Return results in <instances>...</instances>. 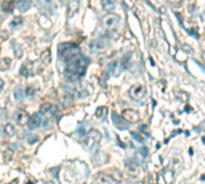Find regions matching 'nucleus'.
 I'll return each mask as SVG.
<instances>
[{"label": "nucleus", "instance_id": "1", "mask_svg": "<svg viewBox=\"0 0 205 184\" xmlns=\"http://www.w3.org/2000/svg\"><path fill=\"white\" fill-rule=\"evenodd\" d=\"M89 58H86L85 55L79 54L72 60H70L66 63V67H65V73H66V78L70 82H76L79 78H82L85 75L86 67L89 65Z\"/></svg>", "mask_w": 205, "mask_h": 184}, {"label": "nucleus", "instance_id": "2", "mask_svg": "<svg viewBox=\"0 0 205 184\" xmlns=\"http://www.w3.org/2000/svg\"><path fill=\"white\" fill-rule=\"evenodd\" d=\"M79 54H80V51L78 48V46L74 43L64 42L58 46V55L65 63H68L70 60H72L73 58H76V57Z\"/></svg>", "mask_w": 205, "mask_h": 184}, {"label": "nucleus", "instance_id": "3", "mask_svg": "<svg viewBox=\"0 0 205 184\" xmlns=\"http://www.w3.org/2000/svg\"><path fill=\"white\" fill-rule=\"evenodd\" d=\"M103 25L107 28V29H114L119 25L120 23V16L119 15H115V13H109L107 16L103 17L102 19Z\"/></svg>", "mask_w": 205, "mask_h": 184}, {"label": "nucleus", "instance_id": "4", "mask_svg": "<svg viewBox=\"0 0 205 184\" xmlns=\"http://www.w3.org/2000/svg\"><path fill=\"white\" fill-rule=\"evenodd\" d=\"M37 9L42 13H53L55 5L53 0H37Z\"/></svg>", "mask_w": 205, "mask_h": 184}, {"label": "nucleus", "instance_id": "5", "mask_svg": "<svg viewBox=\"0 0 205 184\" xmlns=\"http://www.w3.org/2000/svg\"><path fill=\"white\" fill-rule=\"evenodd\" d=\"M146 94V90H145V87L142 84H134L133 87L130 89V96L132 97L133 100H140L143 99Z\"/></svg>", "mask_w": 205, "mask_h": 184}, {"label": "nucleus", "instance_id": "6", "mask_svg": "<svg viewBox=\"0 0 205 184\" xmlns=\"http://www.w3.org/2000/svg\"><path fill=\"white\" fill-rule=\"evenodd\" d=\"M112 120H113V124L115 125V128L119 129V130H126V129L130 128V123H128L127 120H125L122 117H120L119 114L115 113V112L112 113Z\"/></svg>", "mask_w": 205, "mask_h": 184}, {"label": "nucleus", "instance_id": "7", "mask_svg": "<svg viewBox=\"0 0 205 184\" xmlns=\"http://www.w3.org/2000/svg\"><path fill=\"white\" fill-rule=\"evenodd\" d=\"M108 45L106 41H103V40H94L91 42V49L95 52V53H102L107 49Z\"/></svg>", "mask_w": 205, "mask_h": 184}, {"label": "nucleus", "instance_id": "8", "mask_svg": "<svg viewBox=\"0 0 205 184\" xmlns=\"http://www.w3.org/2000/svg\"><path fill=\"white\" fill-rule=\"evenodd\" d=\"M124 119L130 123H136L139 120V113L132 108H128V110L124 111Z\"/></svg>", "mask_w": 205, "mask_h": 184}, {"label": "nucleus", "instance_id": "9", "mask_svg": "<svg viewBox=\"0 0 205 184\" xmlns=\"http://www.w3.org/2000/svg\"><path fill=\"white\" fill-rule=\"evenodd\" d=\"M15 120H16V123L18 124V125H25L28 124L29 122V114L24 111V110H19L18 112L16 113V116H15Z\"/></svg>", "mask_w": 205, "mask_h": 184}, {"label": "nucleus", "instance_id": "10", "mask_svg": "<svg viewBox=\"0 0 205 184\" xmlns=\"http://www.w3.org/2000/svg\"><path fill=\"white\" fill-rule=\"evenodd\" d=\"M41 123H42V118H41V114L40 113H34L33 116L29 118V128H30L31 130L34 129H37L38 126L41 125Z\"/></svg>", "mask_w": 205, "mask_h": 184}, {"label": "nucleus", "instance_id": "11", "mask_svg": "<svg viewBox=\"0 0 205 184\" xmlns=\"http://www.w3.org/2000/svg\"><path fill=\"white\" fill-rule=\"evenodd\" d=\"M96 182L98 184H118V182H116L113 177H110L108 175H104V173H100L97 176Z\"/></svg>", "mask_w": 205, "mask_h": 184}, {"label": "nucleus", "instance_id": "12", "mask_svg": "<svg viewBox=\"0 0 205 184\" xmlns=\"http://www.w3.org/2000/svg\"><path fill=\"white\" fill-rule=\"evenodd\" d=\"M41 112L46 113V114H55L56 112V107L54 105H52L49 102H44L42 106H41Z\"/></svg>", "mask_w": 205, "mask_h": 184}, {"label": "nucleus", "instance_id": "13", "mask_svg": "<svg viewBox=\"0 0 205 184\" xmlns=\"http://www.w3.org/2000/svg\"><path fill=\"white\" fill-rule=\"evenodd\" d=\"M17 9H18L19 12H25V11L30 9V1H29V0H18Z\"/></svg>", "mask_w": 205, "mask_h": 184}, {"label": "nucleus", "instance_id": "14", "mask_svg": "<svg viewBox=\"0 0 205 184\" xmlns=\"http://www.w3.org/2000/svg\"><path fill=\"white\" fill-rule=\"evenodd\" d=\"M102 7L106 11H113L115 9V1L114 0H101Z\"/></svg>", "mask_w": 205, "mask_h": 184}, {"label": "nucleus", "instance_id": "15", "mask_svg": "<svg viewBox=\"0 0 205 184\" xmlns=\"http://www.w3.org/2000/svg\"><path fill=\"white\" fill-rule=\"evenodd\" d=\"M15 99L17 101H23L24 100V90H23L21 87H17L15 89Z\"/></svg>", "mask_w": 205, "mask_h": 184}, {"label": "nucleus", "instance_id": "16", "mask_svg": "<svg viewBox=\"0 0 205 184\" xmlns=\"http://www.w3.org/2000/svg\"><path fill=\"white\" fill-rule=\"evenodd\" d=\"M4 131H5V135H6V136H9V137L13 136V135H15V133H16V130H15V126H13L12 124H6V125H5V129H4Z\"/></svg>", "mask_w": 205, "mask_h": 184}, {"label": "nucleus", "instance_id": "17", "mask_svg": "<svg viewBox=\"0 0 205 184\" xmlns=\"http://www.w3.org/2000/svg\"><path fill=\"white\" fill-rule=\"evenodd\" d=\"M116 66H118V61H112V63H109V64H108L107 70H106V71L108 72L109 76H110V75H113V73H114Z\"/></svg>", "mask_w": 205, "mask_h": 184}, {"label": "nucleus", "instance_id": "18", "mask_svg": "<svg viewBox=\"0 0 205 184\" xmlns=\"http://www.w3.org/2000/svg\"><path fill=\"white\" fill-rule=\"evenodd\" d=\"M1 9L5 11V12H11L13 10V3L12 1H5L1 5Z\"/></svg>", "mask_w": 205, "mask_h": 184}, {"label": "nucleus", "instance_id": "19", "mask_svg": "<svg viewBox=\"0 0 205 184\" xmlns=\"http://www.w3.org/2000/svg\"><path fill=\"white\" fill-rule=\"evenodd\" d=\"M22 24H23V19L22 18H19V17H17V18H15L12 22H11V28H19V27H22Z\"/></svg>", "mask_w": 205, "mask_h": 184}, {"label": "nucleus", "instance_id": "20", "mask_svg": "<svg viewBox=\"0 0 205 184\" xmlns=\"http://www.w3.org/2000/svg\"><path fill=\"white\" fill-rule=\"evenodd\" d=\"M10 65H11V59L4 58V59L1 60V65H0V69L5 71V70H7V69L10 67Z\"/></svg>", "mask_w": 205, "mask_h": 184}, {"label": "nucleus", "instance_id": "21", "mask_svg": "<svg viewBox=\"0 0 205 184\" xmlns=\"http://www.w3.org/2000/svg\"><path fill=\"white\" fill-rule=\"evenodd\" d=\"M107 113V108L106 107H98L97 110H96V117H98V118H102L104 114Z\"/></svg>", "mask_w": 205, "mask_h": 184}, {"label": "nucleus", "instance_id": "22", "mask_svg": "<svg viewBox=\"0 0 205 184\" xmlns=\"http://www.w3.org/2000/svg\"><path fill=\"white\" fill-rule=\"evenodd\" d=\"M12 45H13L15 51H16V52H15V53H16V57H17V58H21V57H22V47H21V46L17 45L15 41H13V43H12Z\"/></svg>", "mask_w": 205, "mask_h": 184}, {"label": "nucleus", "instance_id": "23", "mask_svg": "<svg viewBox=\"0 0 205 184\" xmlns=\"http://www.w3.org/2000/svg\"><path fill=\"white\" fill-rule=\"evenodd\" d=\"M131 136L133 137L136 141H138V142H143L144 140H143V137L139 135V133H137V131H131Z\"/></svg>", "mask_w": 205, "mask_h": 184}, {"label": "nucleus", "instance_id": "24", "mask_svg": "<svg viewBox=\"0 0 205 184\" xmlns=\"http://www.w3.org/2000/svg\"><path fill=\"white\" fill-rule=\"evenodd\" d=\"M38 140H40V137L37 135H31L28 139V143H29V145H34V143H36Z\"/></svg>", "mask_w": 205, "mask_h": 184}, {"label": "nucleus", "instance_id": "25", "mask_svg": "<svg viewBox=\"0 0 205 184\" xmlns=\"http://www.w3.org/2000/svg\"><path fill=\"white\" fill-rule=\"evenodd\" d=\"M77 133H78V135H79V136L84 137V136L86 135V129L84 128V126H79V128L77 129Z\"/></svg>", "mask_w": 205, "mask_h": 184}, {"label": "nucleus", "instance_id": "26", "mask_svg": "<svg viewBox=\"0 0 205 184\" xmlns=\"http://www.w3.org/2000/svg\"><path fill=\"white\" fill-rule=\"evenodd\" d=\"M139 152H140V154H142L143 157H148L149 155V148L148 147H142L139 149Z\"/></svg>", "mask_w": 205, "mask_h": 184}, {"label": "nucleus", "instance_id": "27", "mask_svg": "<svg viewBox=\"0 0 205 184\" xmlns=\"http://www.w3.org/2000/svg\"><path fill=\"white\" fill-rule=\"evenodd\" d=\"M182 48H184V51L187 52V53H193L192 47H191V46H188V45H182Z\"/></svg>", "mask_w": 205, "mask_h": 184}, {"label": "nucleus", "instance_id": "28", "mask_svg": "<svg viewBox=\"0 0 205 184\" xmlns=\"http://www.w3.org/2000/svg\"><path fill=\"white\" fill-rule=\"evenodd\" d=\"M5 116H6V112H5V110H0V120H4Z\"/></svg>", "mask_w": 205, "mask_h": 184}, {"label": "nucleus", "instance_id": "29", "mask_svg": "<svg viewBox=\"0 0 205 184\" xmlns=\"http://www.w3.org/2000/svg\"><path fill=\"white\" fill-rule=\"evenodd\" d=\"M59 170H60V167H55V169H52V170H50V171H52V173L54 175V177H55V178H58L56 172H59Z\"/></svg>", "mask_w": 205, "mask_h": 184}, {"label": "nucleus", "instance_id": "30", "mask_svg": "<svg viewBox=\"0 0 205 184\" xmlns=\"http://www.w3.org/2000/svg\"><path fill=\"white\" fill-rule=\"evenodd\" d=\"M169 1H171L173 5H181V1H182V0H169Z\"/></svg>", "mask_w": 205, "mask_h": 184}, {"label": "nucleus", "instance_id": "31", "mask_svg": "<svg viewBox=\"0 0 205 184\" xmlns=\"http://www.w3.org/2000/svg\"><path fill=\"white\" fill-rule=\"evenodd\" d=\"M34 94V90H33V88H27V95L29 96V95H33Z\"/></svg>", "mask_w": 205, "mask_h": 184}, {"label": "nucleus", "instance_id": "32", "mask_svg": "<svg viewBox=\"0 0 205 184\" xmlns=\"http://www.w3.org/2000/svg\"><path fill=\"white\" fill-rule=\"evenodd\" d=\"M175 17H176V18L179 19V22H180V24H181V25H182V19H181V16H180V15H179L178 12H175Z\"/></svg>", "mask_w": 205, "mask_h": 184}, {"label": "nucleus", "instance_id": "33", "mask_svg": "<svg viewBox=\"0 0 205 184\" xmlns=\"http://www.w3.org/2000/svg\"><path fill=\"white\" fill-rule=\"evenodd\" d=\"M3 88H4V81H3L1 78H0V91L3 90Z\"/></svg>", "mask_w": 205, "mask_h": 184}, {"label": "nucleus", "instance_id": "34", "mask_svg": "<svg viewBox=\"0 0 205 184\" xmlns=\"http://www.w3.org/2000/svg\"><path fill=\"white\" fill-rule=\"evenodd\" d=\"M145 128H146V125H142V126H140V130H142V131H145Z\"/></svg>", "mask_w": 205, "mask_h": 184}, {"label": "nucleus", "instance_id": "35", "mask_svg": "<svg viewBox=\"0 0 205 184\" xmlns=\"http://www.w3.org/2000/svg\"><path fill=\"white\" fill-rule=\"evenodd\" d=\"M25 184H34L33 182H28V183H25Z\"/></svg>", "mask_w": 205, "mask_h": 184}]
</instances>
